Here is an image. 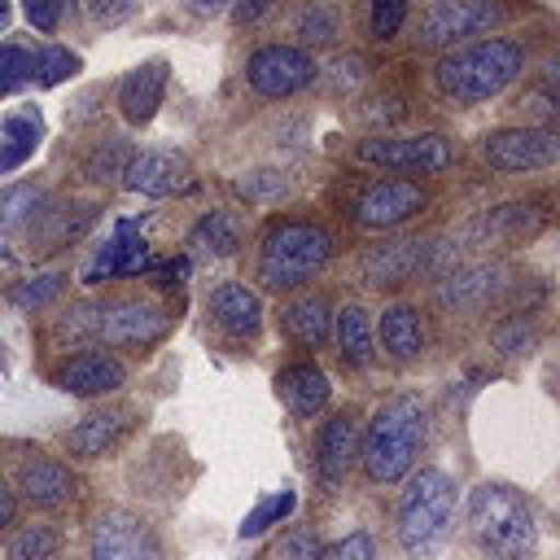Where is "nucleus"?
Instances as JSON below:
<instances>
[{"mask_svg": "<svg viewBox=\"0 0 560 560\" xmlns=\"http://www.w3.org/2000/svg\"><path fill=\"white\" fill-rule=\"evenodd\" d=\"M429 438V411L416 394H394L385 398L359 442V464L372 486H394L416 468V455Z\"/></svg>", "mask_w": 560, "mask_h": 560, "instance_id": "obj_1", "label": "nucleus"}, {"mask_svg": "<svg viewBox=\"0 0 560 560\" xmlns=\"http://www.w3.org/2000/svg\"><path fill=\"white\" fill-rule=\"evenodd\" d=\"M521 70H525V44L512 35H490V39L446 52L433 66V83L455 105H481V101L499 96L503 88H512L521 79Z\"/></svg>", "mask_w": 560, "mask_h": 560, "instance_id": "obj_2", "label": "nucleus"}, {"mask_svg": "<svg viewBox=\"0 0 560 560\" xmlns=\"http://www.w3.org/2000/svg\"><path fill=\"white\" fill-rule=\"evenodd\" d=\"M332 236L328 228L311 223V219H280L262 232L258 241V258H254V280L262 289H276V293H289V289H302L306 280H315L328 258H332Z\"/></svg>", "mask_w": 560, "mask_h": 560, "instance_id": "obj_3", "label": "nucleus"}, {"mask_svg": "<svg viewBox=\"0 0 560 560\" xmlns=\"http://www.w3.org/2000/svg\"><path fill=\"white\" fill-rule=\"evenodd\" d=\"M171 328V311L144 298H114V302H79L57 324L61 337L74 341H101L114 350H144L162 341Z\"/></svg>", "mask_w": 560, "mask_h": 560, "instance_id": "obj_4", "label": "nucleus"}, {"mask_svg": "<svg viewBox=\"0 0 560 560\" xmlns=\"http://www.w3.org/2000/svg\"><path fill=\"white\" fill-rule=\"evenodd\" d=\"M468 529L477 547L494 560H529L538 551V521L521 490L503 481H481L468 494Z\"/></svg>", "mask_w": 560, "mask_h": 560, "instance_id": "obj_5", "label": "nucleus"}, {"mask_svg": "<svg viewBox=\"0 0 560 560\" xmlns=\"http://www.w3.org/2000/svg\"><path fill=\"white\" fill-rule=\"evenodd\" d=\"M455 525V481L442 468L411 472L407 490L398 494V547L411 560L433 556Z\"/></svg>", "mask_w": 560, "mask_h": 560, "instance_id": "obj_6", "label": "nucleus"}, {"mask_svg": "<svg viewBox=\"0 0 560 560\" xmlns=\"http://www.w3.org/2000/svg\"><path fill=\"white\" fill-rule=\"evenodd\" d=\"M424 210V188L416 179H398V175H376L368 184L354 188V197L346 201V214L359 228H398L407 219H416Z\"/></svg>", "mask_w": 560, "mask_h": 560, "instance_id": "obj_7", "label": "nucleus"}, {"mask_svg": "<svg viewBox=\"0 0 560 560\" xmlns=\"http://www.w3.org/2000/svg\"><path fill=\"white\" fill-rule=\"evenodd\" d=\"M359 158L385 171H416L438 175L455 162V149L442 131H416V136H372L359 144Z\"/></svg>", "mask_w": 560, "mask_h": 560, "instance_id": "obj_8", "label": "nucleus"}, {"mask_svg": "<svg viewBox=\"0 0 560 560\" xmlns=\"http://www.w3.org/2000/svg\"><path fill=\"white\" fill-rule=\"evenodd\" d=\"M499 18H503V9L490 4V0H438V4L420 9L416 44L420 48H451V44H459L468 35L490 31Z\"/></svg>", "mask_w": 560, "mask_h": 560, "instance_id": "obj_9", "label": "nucleus"}, {"mask_svg": "<svg viewBox=\"0 0 560 560\" xmlns=\"http://www.w3.org/2000/svg\"><path fill=\"white\" fill-rule=\"evenodd\" d=\"M542 228H547L542 206H534V201H508V206H490V210L472 214L459 228V241L468 249H512V245L534 241Z\"/></svg>", "mask_w": 560, "mask_h": 560, "instance_id": "obj_10", "label": "nucleus"}, {"mask_svg": "<svg viewBox=\"0 0 560 560\" xmlns=\"http://www.w3.org/2000/svg\"><path fill=\"white\" fill-rule=\"evenodd\" d=\"M481 158L503 175L547 171L560 158V136L551 127H503L481 140Z\"/></svg>", "mask_w": 560, "mask_h": 560, "instance_id": "obj_11", "label": "nucleus"}, {"mask_svg": "<svg viewBox=\"0 0 560 560\" xmlns=\"http://www.w3.org/2000/svg\"><path fill=\"white\" fill-rule=\"evenodd\" d=\"M245 79L258 96L267 101H284L293 92H302L311 79H315V61L306 48H293V44H262L249 52L245 61Z\"/></svg>", "mask_w": 560, "mask_h": 560, "instance_id": "obj_12", "label": "nucleus"}, {"mask_svg": "<svg viewBox=\"0 0 560 560\" xmlns=\"http://www.w3.org/2000/svg\"><path fill=\"white\" fill-rule=\"evenodd\" d=\"M433 258H438V241H424V236L376 241V245L363 254V280H368L372 289H394V284L416 280Z\"/></svg>", "mask_w": 560, "mask_h": 560, "instance_id": "obj_13", "label": "nucleus"}, {"mask_svg": "<svg viewBox=\"0 0 560 560\" xmlns=\"http://www.w3.org/2000/svg\"><path fill=\"white\" fill-rule=\"evenodd\" d=\"M512 271L503 262H472L438 280V306L446 311H486L512 293Z\"/></svg>", "mask_w": 560, "mask_h": 560, "instance_id": "obj_14", "label": "nucleus"}, {"mask_svg": "<svg viewBox=\"0 0 560 560\" xmlns=\"http://www.w3.org/2000/svg\"><path fill=\"white\" fill-rule=\"evenodd\" d=\"M92 560H162V542L140 516L114 508L92 525Z\"/></svg>", "mask_w": 560, "mask_h": 560, "instance_id": "obj_15", "label": "nucleus"}, {"mask_svg": "<svg viewBox=\"0 0 560 560\" xmlns=\"http://www.w3.org/2000/svg\"><path fill=\"white\" fill-rule=\"evenodd\" d=\"M48 381H52L61 394H70V398H101V394L122 389L127 368H122V359H114V354H105V350H79V354H66V359L48 372Z\"/></svg>", "mask_w": 560, "mask_h": 560, "instance_id": "obj_16", "label": "nucleus"}, {"mask_svg": "<svg viewBox=\"0 0 560 560\" xmlns=\"http://www.w3.org/2000/svg\"><path fill=\"white\" fill-rule=\"evenodd\" d=\"M188 162L171 149H140L131 153L127 171H122V188L140 192V197H171L179 188H188Z\"/></svg>", "mask_w": 560, "mask_h": 560, "instance_id": "obj_17", "label": "nucleus"}, {"mask_svg": "<svg viewBox=\"0 0 560 560\" xmlns=\"http://www.w3.org/2000/svg\"><path fill=\"white\" fill-rule=\"evenodd\" d=\"M354 455H359V416H354V407H341V411H332L324 420L319 442H315V472H319V481L337 486L350 472Z\"/></svg>", "mask_w": 560, "mask_h": 560, "instance_id": "obj_18", "label": "nucleus"}, {"mask_svg": "<svg viewBox=\"0 0 560 560\" xmlns=\"http://www.w3.org/2000/svg\"><path fill=\"white\" fill-rule=\"evenodd\" d=\"M206 306H210L214 328L228 332V337H236V341H249V337H258V328H262V302H258V293H254L249 284H241V280L214 284Z\"/></svg>", "mask_w": 560, "mask_h": 560, "instance_id": "obj_19", "label": "nucleus"}, {"mask_svg": "<svg viewBox=\"0 0 560 560\" xmlns=\"http://www.w3.org/2000/svg\"><path fill=\"white\" fill-rule=\"evenodd\" d=\"M276 394H280V402H284L298 420H315V416L328 407L332 385H328V372H324L319 363L298 359V363H289V368L276 372Z\"/></svg>", "mask_w": 560, "mask_h": 560, "instance_id": "obj_20", "label": "nucleus"}, {"mask_svg": "<svg viewBox=\"0 0 560 560\" xmlns=\"http://www.w3.org/2000/svg\"><path fill=\"white\" fill-rule=\"evenodd\" d=\"M149 267H153V258H149L144 236H136V228L122 223L118 236L105 241V245L96 249V258L83 267V284H105V280H114V276H140V271H149Z\"/></svg>", "mask_w": 560, "mask_h": 560, "instance_id": "obj_21", "label": "nucleus"}, {"mask_svg": "<svg viewBox=\"0 0 560 560\" xmlns=\"http://www.w3.org/2000/svg\"><path fill=\"white\" fill-rule=\"evenodd\" d=\"M18 490L35 508H66L79 494V477L70 472V464H61L52 455H35L18 468Z\"/></svg>", "mask_w": 560, "mask_h": 560, "instance_id": "obj_22", "label": "nucleus"}, {"mask_svg": "<svg viewBox=\"0 0 560 560\" xmlns=\"http://www.w3.org/2000/svg\"><path fill=\"white\" fill-rule=\"evenodd\" d=\"M162 92H166V61L153 57V61L136 66V70L118 83V114H122L131 127H144V122L158 114Z\"/></svg>", "mask_w": 560, "mask_h": 560, "instance_id": "obj_23", "label": "nucleus"}, {"mask_svg": "<svg viewBox=\"0 0 560 560\" xmlns=\"http://www.w3.org/2000/svg\"><path fill=\"white\" fill-rule=\"evenodd\" d=\"M131 429V411L127 407H105V411H88L70 433H66V451L79 459H96L105 451H114Z\"/></svg>", "mask_w": 560, "mask_h": 560, "instance_id": "obj_24", "label": "nucleus"}, {"mask_svg": "<svg viewBox=\"0 0 560 560\" xmlns=\"http://www.w3.org/2000/svg\"><path fill=\"white\" fill-rule=\"evenodd\" d=\"M280 328H284V337H293L298 346L319 350V346L328 341V332H332V306H328V298L302 293V298L284 302V306H280Z\"/></svg>", "mask_w": 560, "mask_h": 560, "instance_id": "obj_25", "label": "nucleus"}, {"mask_svg": "<svg viewBox=\"0 0 560 560\" xmlns=\"http://www.w3.org/2000/svg\"><path fill=\"white\" fill-rule=\"evenodd\" d=\"M381 350L394 359V363H416L420 350H424V324H420V311L407 306V302H394L381 311Z\"/></svg>", "mask_w": 560, "mask_h": 560, "instance_id": "obj_26", "label": "nucleus"}, {"mask_svg": "<svg viewBox=\"0 0 560 560\" xmlns=\"http://www.w3.org/2000/svg\"><path fill=\"white\" fill-rule=\"evenodd\" d=\"M241 236H245V223H241L236 210H206L188 228V249L206 254V258H228V254L241 249Z\"/></svg>", "mask_w": 560, "mask_h": 560, "instance_id": "obj_27", "label": "nucleus"}, {"mask_svg": "<svg viewBox=\"0 0 560 560\" xmlns=\"http://www.w3.org/2000/svg\"><path fill=\"white\" fill-rule=\"evenodd\" d=\"M332 332H337V350H341V363L346 368H372L376 359V337H372V319L363 306H341L332 315Z\"/></svg>", "mask_w": 560, "mask_h": 560, "instance_id": "obj_28", "label": "nucleus"}, {"mask_svg": "<svg viewBox=\"0 0 560 560\" xmlns=\"http://www.w3.org/2000/svg\"><path fill=\"white\" fill-rule=\"evenodd\" d=\"M96 219V206H57V210H39L31 232L39 236V249H57V245H70V236H79L88 223Z\"/></svg>", "mask_w": 560, "mask_h": 560, "instance_id": "obj_29", "label": "nucleus"}, {"mask_svg": "<svg viewBox=\"0 0 560 560\" xmlns=\"http://www.w3.org/2000/svg\"><path fill=\"white\" fill-rule=\"evenodd\" d=\"M39 131H44L39 114H9V118H0V175L18 171L35 153Z\"/></svg>", "mask_w": 560, "mask_h": 560, "instance_id": "obj_30", "label": "nucleus"}, {"mask_svg": "<svg viewBox=\"0 0 560 560\" xmlns=\"http://www.w3.org/2000/svg\"><path fill=\"white\" fill-rule=\"evenodd\" d=\"M39 210H44V192L35 184H9V188H0V236L31 228Z\"/></svg>", "mask_w": 560, "mask_h": 560, "instance_id": "obj_31", "label": "nucleus"}, {"mask_svg": "<svg viewBox=\"0 0 560 560\" xmlns=\"http://www.w3.org/2000/svg\"><path fill=\"white\" fill-rule=\"evenodd\" d=\"M131 153H136V149H131L122 136H105V140H96V144H92V153L83 158V175H88L92 184L122 179V171H127Z\"/></svg>", "mask_w": 560, "mask_h": 560, "instance_id": "obj_32", "label": "nucleus"}, {"mask_svg": "<svg viewBox=\"0 0 560 560\" xmlns=\"http://www.w3.org/2000/svg\"><path fill=\"white\" fill-rule=\"evenodd\" d=\"M61 547L57 525H22L9 538V560H52Z\"/></svg>", "mask_w": 560, "mask_h": 560, "instance_id": "obj_33", "label": "nucleus"}, {"mask_svg": "<svg viewBox=\"0 0 560 560\" xmlns=\"http://www.w3.org/2000/svg\"><path fill=\"white\" fill-rule=\"evenodd\" d=\"M337 35H341L337 9H328V4H306V9L298 13V39H302V44L324 48V44H332Z\"/></svg>", "mask_w": 560, "mask_h": 560, "instance_id": "obj_34", "label": "nucleus"}, {"mask_svg": "<svg viewBox=\"0 0 560 560\" xmlns=\"http://www.w3.org/2000/svg\"><path fill=\"white\" fill-rule=\"evenodd\" d=\"M66 271H44V276H31V280H22V284H13V302L22 306V311H39V306H48L52 298H61V289H66Z\"/></svg>", "mask_w": 560, "mask_h": 560, "instance_id": "obj_35", "label": "nucleus"}, {"mask_svg": "<svg viewBox=\"0 0 560 560\" xmlns=\"http://www.w3.org/2000/svg\"><path fill=\"white\" fill-rule=\"evenodd\" d=\"M293 503H298V499H293V490H276V494H267V499H262V503L241 521V529H236V534H241V538H258L262 529L280 525V521L293 512Z\"/></svg>", "mask_w": 560, "mask_h": 560, "instance_id": "obj_36", "label": "nucleus"}, {"mask_svg": "<svg viewBox=\"0 0 560 560\" xmlns=\"http://www.w3.org/2000/svg\"><path fill=\"white\" fill-rule=\"evenodd\" d=\"M35 83H44V88H52V83H61V79H70L74 70H79V57L70 52V48H57V44H44L35 57Z\"/></svg>", "mask_w": 560, "mask_h": 560, "instance_id": "obj_37", "label": "nucleus"}, {"mask_svg": "<svg viewBox=\"0 0 560 560\" xmlns=\"http://www.w3.org/2000/svg\"><path fill=\"white\" fill-rule=\"evenodd\" d=\"M315 556H319V538H315V529L293 525L289 534H280V538L267 547L262 560H315Z\"/></svg>", "mask_w": 560, "mask_h": 560, "instance_id": "obj_38", "label": "nucleus"}, {"mask_svg": "<svg viewBox=\"0 0 560 560\" xmlns=\"http://www.w3.org/2000/svg\"><path fill=\"white\" fill-rule=\"evenodd\" d=\"M368 74H372L368 57H359V52H341V57L328 66V92H332V96H346V92H354Z\"/></svg>", "mask_w": 560, "mask_h": 560, "instance_id": "obj_39", "label": "nucleus"}, {"mask_svg": "<svg viewBox=\"0 0 560 560\" xmlns=\"http://www.w3.org/2000/svg\"><path fill=\"white\" fill-rule=\"evenodd\" d=\"M31 74H35L31 52H26V48H18V44H0V96H4V92H13V88H22Z\"/></svg>", "mask_w": 560, "mask_h": 560, "instance_id": "obj_40", "label": "nucleus"}, {"mask_svg": "<svg viewBox=\"0 0 560 560\" xmlns=\"http://www.w3.org/2000/svg\"><path fill=\"white\" fill-rule=\"evenodd\" d=\"M402 22H407V4L402 0H376L372 13H368V35L372 39H394Z\"/></svg>", "mask_w": 560, "mask_h": 560, "instance_id": "obj_41", "label": "nucleus"}, {"mask_svg": "<svg viewBox=\"0 0 560 560\" xmlns=\"http://www.w3.org/2000/svg\"><path fill=\"white\" fill-rule=\"evenodd\" d=\"M315 560H376V542H372V534L354 529V534H346V538H337V542L319 547V556H315Z\"/></svg>", "mask_w": 560, "mask_h": 560, "instance_id": "obj_42", "label": "nucleus"}, {"mask_svg": "<svg viewBox=\"0 0 560 560\" xmlns=\"http://www.w3.org/2000/svg\"><path fill=\"white\" fill-rule=\"evenodd\" d=\"M490 337H494V350H503V354H521V350L534 341V324H529L525 315H508Z\"/></svg>", "mask_w": 560, "mask_h": 560, "instance_id": "obj_43", "label": "nucleus"}, {"mask_svg": "<svg viewBox=\"0 0 560 560\" xmlns=\"http://www.w3.org/2000/svg\"><path fill=\"white\" fill-rule=\"evenodd\" d=\"M236 192H241L245 201H262V197H276V192H284V175H276V171H254V175L236 179Z\"/></svg>", "mask_w": 560, "mask_h": 560, "instance_id": "obj_44", "label": "nucleus"}, {"mask_svg": "<svg viewBox=\"0 0 560 560\" xmlns=\"http://www.w3.org/2000/svg\"><path fill=\"white\" fill-rule=\"evenodd\" d=\"M521 114H525V118H542V122H551V118H556V96H551L547 88H534V92L521 96Z\"/></svg>", "mask_w": 560, "mask_h": 560, "instance_id": "obj_45", "label": "nucleus"}, {"mask_svg": "<svg viewBox=\"0 0 560 560\" xmlns=\"http://www.w3.org/2000/svg\"><path fill=\"white\" fill-rule=\"evenodd\" d=\"M61 13H66V4H57V0H31L26 4V22L39 31H52L61 22Z\"/></svg>", "mask_w": 560, "mask_h": 560, "instance_id": "obj_46", "label": "nucleus"}, {"mask_svg": "<svg viewBox=\"0 0 560 560\" xmlns=\"http://www.w3.org/2000/svg\"><path fill=\"white\" fill-rule=\"evenodd\" d=\"M13 516H18V499H13V490H9V481L0 477V534L13 525Z\"/></svg>", "mask_w": 560, "mask_h": 560, "instance_id": "obj_47", "label": "nucleus"}, {"mask_svg": "<svg viewBox=\"0 0 560 560\" xmlns=\"http://www.w3.org/2000/svg\"><path fill=\"white\" fill-rule=\"evenodd\" d=\"M92 13H96L101 22H122L127 13H136V4H92Z\"/></svg>", "mask_w": 560, "mask_h": 560, "instance_id": "obj_48", "label": "nucleus"}, {"mask_svg": "<svg viewBox=\"0 0 560 560\" xmlns=\"http://www.w3.org/2000/svg\"><path fill=\"white\" fill-rule=\"evenodd\" d=\"M262 13H267V4H236V9H232L236 22H254V18H262Z\"/></svg>", "mask_w": 560, "mask_h": 560, "instance_id": "obj_49", "label": "nucleus"}, {"mask_svg": "<svg viewBox=\"0 0 560 560\" xmlns=\"http://www.w3.org/2000/svg\"><path fill=\"white\" fill-rule=\"evenodd\" d=\"M4 18H9V4H4V0H0V22H4Z\"/></svg>", "mask_w": 560, "mask_h": 560, "instance_id": "obj_50", "label": "nucleus"}]
</instances>
